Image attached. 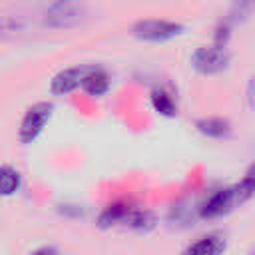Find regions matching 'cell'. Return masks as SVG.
<instances>
[{"label":"cell","instance_id":"6da1fadb","mask_svg":"<svg viewBox=\"0 0 255 255\" xmlns=\"http://www.w3.org/2000/svg\"><path fill=\"white\" fill-rule=\"evenodd\" d=\"M88 18L84 0H52L42 12V24L52 30H70Z\"/></svg>","mask_w":255,"mask_h":255},{"label":"cell","instance_id":"7a4b0ae2","mask_svg":"<svg viewBox=\"0 0 255 255\" xmlns=\"http://www.w3.org/2000/svg\"><path fill=\"white\" fill-rule=\"evenodd\" d=\"M181 32H183L181 24L163 18H145V20H137L131 26V34L145 42H165Z\"/></svg>","mask_w":255,"mask_h":255},{"label":"cell","instance_id":"3957f363","mask_svg":"<svg viewBox=\"0 0 255 255\" xmlns=\"http://www.w3.org/2000/svg\"><path fill=\"white\" fill-rule=\"evenodd\" d=\"M52 110H54V106H52L50 102H36L34 106H30V108L26 110L22 122H20L18 139H20L22 143L34 141V139L40 135V131L44 129L46 122L50 120Z\"/></svg>","mask_w":255,"mask_h":255},{"label":"cell","instance_id":"277c9868","mask_svg":"<svg viewBox=\"0 0 255 255\" xmlns=\"http://www.w3.org/2000/svg\"><path fill=\"white\" fill-rule=\"evenodd\" d=\"M191 64L199 74H219L229 64V54L219 46H201L193 52Z\"/></svg>","mask_w":255,"mask_h":255},{"label":"cell","instance_id":"5b68a950","mask_svg":"<svg viewBox=\"0 0 255 255\" xmlns=\"http://www.w3.org/2000/svg\"><path fill=\"white\" fill-rule=\"evenodd\" d=\"M235 205H239L235 189L233 187H225V189H217L215 193H211L199 207V215L203 219H215L225 215L227 211H231Z\"/></svg>","mask_w":255,"mask_h":255},{"label":"cell","instance_id":"8992f818","mask_svg":"<svg viewBox=\"0 0 255 255\" xmlns=\"http://www.w3.org/2000/svg\"><path fill=\"white\" fill-rule=\"evenodd\" d=\"M86 70H88V66H72V68L58 72L50 82V92L54 96H66V94L82 88Z\"/></svg>","mask_w":255,"mask_h":255},{"label":"cell","instance_id":"52a82bcc","mask_svg":"<svg viewBox=\"0 0 255 255\" xmlns=\"http://www.w3.org/2000/svg\"><path fill=\"white\" fill-rule=\"evenodd\" d=\"M112 86L110 74L104 68H96V66H88L84 80H82V90L90 96H104Z\"/></svg>","mask_w":255,"mask_h":255},{"label":"cell","instance_id":"ba28073f","mask_svg":"<svg viewBox=\"0 0 255 255\" xmlns=\"http://www.w3.org/2000/svg\"><path fill=\"white\" fill-rule=\"evenodd\" d=\"M225 251V241L219 235H205L193 241L183 255H223Z\"/></svg>","mask_w":255,"mask_h":255},{"label":"cell","instance_id":"9c48e42d","mask_svg":"<svg viewBox=\"0 0 255 255\" xmlns=\"http://www.w3.org/2000/svg\"><path fill=\"white\" fill-rule=\"evenodd\" d=\"M30 28V20L20 14H4L0 16V40H8L24 34Z\"/></svg>","mask_w":255,"mask_h":255},{"label":"cell","instance_id":"30bf717a","mask_svg":"<svg viewBox=\"0 0 255 255\" xmlns=\"http://www.w3.org/2000/svg\"><path fill=\"white\" fill-rule=\"evenodd\" d=\"M195 128L207 135V137H213V139H221V137H227L229 131H231V126L227 120L223 118H203V120H197Z\"/></svg>","mask_w":255,"mask_h":255},{"label":"cell","instance_id":"8fae6325","mask_svg":"<svg viewBox=\"0 0 255 255\" xmlns=\"http://www.w3.org/2000/svg\"><path fill=\"white\" fill-rule=\"evenodd\" d=\"M151 106L157 114H163V116H175L177 114L175 96L165 88H155L151 92Z\"/></svg>","mask_w":255,"mask_h":255},{"label":"cell","instance_id":"7c38bea8","mask_svg":"<svg viewBox=\"0 0 255 255\" xmlns=\"http://www.w3.org/2000/svg\"><path fill=\"white\" fill-rule=\"evenodd\" d=\"M20 173L12 165H0V195H12L20 189Z\"/></svg>","mask_w":255,"mask_h":255},{"label":"cell","instance_id":"4fadbf2b","mask_svg":"<svg viewBox=\"0 0 255 255\" xmlns=\"http://www.w3.org/2000/svg\"><path fill=\"white\" fill-rule=\"evenodd\" d=\"M233 189H235V195H237L239 205H241L243 201H247L251 195H255V161L249 165V169H247L245 177H243V179H241Z\"/></svg>","mask_w":255,"mask_h":255},{"label":"cell","instance_id":"5bb4252c","mask_svg":"<svg viewBox=\"0 0 255 255\" xmlns=\"http://www.w3.org/2000/svg\"><path fill=\"white\" fill-rule=\"evenodd\" d=\"M253 4H255V0H233V8H231V12H229L227 22H237V20L245 18V16L251 12Z\"/></svg>","mask_w":255,"mask_h":255},{"label":"cell","instance_id":"9a60e30c","mask_svg":"<svg viewBox=\"0 0 255 255\" xmlns=\"http://www.w3.org/2000/svg\"><path fill=\"white\" fill-rule=\"evenodd\" d=\"M245 98H247V106L255 112V72H253V76L249 78V84H247V94H245Z\"/></svg>","mask_w":255,"mask_h":255},{"label":"cell","instance_id":"2e32d148","mask_svg":"<svg viewBox=\"0 0 255 255\" xmlns=\"http://www.w3.org/2000/svg\"><path fill=\"white\" fill-rule=\"evenodd\" d=\"M30 255H62L56 247H40V249H36V251H32Z\"/></svg>","mask_w":255,"mask_h":255},{"label":"cell","instance_id":"e0dca14e","mask_svg":"<svg viewBox=\"0 0 255 255\" xmlns=\"http://www.w3.org/2000/svg\"><path fill=\"white\" fill-rule=\"evenodd\" d=\"M249 255H255V247H253V249H251V251H249Z\"/></svg>","mask_w":255,"mask_h":255}]
</instances>
